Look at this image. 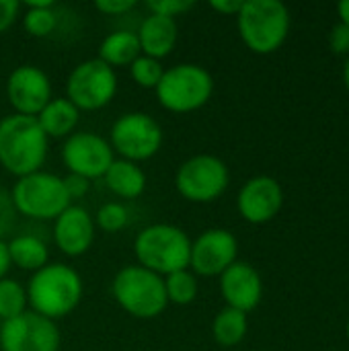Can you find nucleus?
<instances>
[{
  "instance_id": "obj_3",
  "label": "nucleus",
  "mask_w": 349,
  "mask_h": 351,
  "mask_svg": "<svg viewBox=\"0 0 349 351\" xmlns=\"http://www.w3.org/2000/svg\"><path fill=\"white\" fill-rule=\"evenodd\" d=\"M189 234L169 222H156L142 228L134 239V255L138 265L165 278L179 269H189Z\"/></svg>"
},
{
  "instance_id": "obj_32",
  "label": "nucleus",
  "mask_w": 349,
  "mask_h": 351,
  "mask_svg": "<svg viewBox=\"0 0 349 351\" xmlns=\"http://www.w3.org/2000/svg\"><path fill=\"white\" fill-rule=\"evenodd\" d=\"M95 8L107 16H121L136 8V0H97Z\"/></svg>"
},
{
  "instance_id": "obj_8",
  "label": "nucleus",
  "mask_w": 349,
  "mask_h": 351,
  "mask_svg": "<svg viewBox=\"0 0 349 351\" xmlns=\"http://www.w3.org/2000/svg\"><path fill=\"white\" fill-rule=\"evenodd\" d=\"M228 165L216 154H195L179 165L175 171L177 193L191 204H212L228 189Z\"/></svg>"
},
{
  "instance_id": "obj_10",
  "label": "nucleus",
  "mask_w": 349,
  "mask_h": 351,
  "mask_svg": "<svg viewBox=\"0 0 349 351\" xmlns=\"http://www.w3.org/2000/svg\"><path fill=\"white\" fill-rule=\"evenodd\" d=\"M119 82L113 68L99 58L76 64L66 78V99L82 111H99L117 95Z\"/></svg>"
},
{
  "instance_id": "obj_20",
  "label": "nucleus",
  "mask_w": 349,
  "mask_h": 351,
  "mask_svg": "<svg viewBox=\"0 0 349 351\" xmlns=\"http://www.w3.org/2000/svg\"><path fill=\"white\" fill-rule=\"evenodd\" d=\"M35 119L49 140H66L70 134H74L80 121V111L66 97H51V101L39 111Z\"/></svg>"
},
{
  "instance_id": "obj_36",
  "label": "nucleus",
  "mask_w": 349,
  "mask_h": 351,
  "mask_svg": "<svg viewBox=\"0 0 349 351\" xmlns=\"http://www.w3.org/2000/svg\"><path fill=\"white\" fill-rule=\"evenodd\" d=\"M10 267H12V263H10V255H8V243L0 239V280H4L8 276Z\"/></svg>"
},
{
  "instance_id": "obj_11",
  "label": "nucleus",
  "mask_w": 349,
  "mask_h": 351,
  "mask_svg": "<svg viewBox=\"0 0 349 351\" xmlns=\"http://www.w3.org/2000/svg\"><path fill=\"white\" fill-rule=\"evenodd\" d=\"M60 156L70 175H78L88 181L103 179V175L115 160V152L109 140L95 132L70 134L62 144Z\"/></svg>"
},
{
  "instance_id": "obj_12",
  "label": "nucleus",
  "mask_w": 349,
  "mask_h": 351,
  "mask_svg": "<svg viewBox=\"0 0 349 351\" xmlns=\"http://www.w3.org/2000/svg\"><path fill=\"white\" fill-rule=\"evenodd\" d=\"M62 335L56 321L33 311L4 321L0 327V351H60Z\"/></svg>"
},
{
  "instance_id": "obj_33",
  "label": "nucleus",
  "mask_w": 349,
  "mask_h": 351,
  "mask_svg": "<svg viewBox=\"0 0 349 351\" xmlns=\"http://www.w3.org/2000/svg\"><path fill=\"white\" fill-rule=\"evenodd\" d=\"M21 4L16 0H0V35L6 33L19 19Z\"/></svg>"
},
{
  "instance_id": "obj_31",
  "label": "nucleus",
  "mask_w": 349,
  "mask_h": 351,
  "mask_svg": "<svg viewBox=\"0 0 349 351\" xmlns=\"http://www.w3.org/2000/svg\"><path fill=\"white\" fill-rule=\"evenodd\" d=\"M329 47L337 56H349V27L346 23H335L329 31Z\"/></svg>"
},
{
  "instance_id": "obj_39",
  "label": "nucleus",
  "mask_w": 349,
  "mask_h": 351,
  "mask_svg": "<svg viewBox=\"0 0 349 351\" xmlns=\"http://www.w3.org/2000/svg\"><path fill=\"white\" fill-rule=\"evenodd\" d=\"M346 335H348V341H349V319H348V325H346Z\"/></svg>"
},
{
  "instance_id": "obj_28",
  "label": "nucleus",
  "mask_w": 349,
  "mask_h": 351,
  "mask_svg": "<svg viewBox=\"0 0 349 351\" xmlns=\"http://www.w3.org/2000/svg\"><path fill=\"white\" fill-rule=\"evenodd\" d=\"M95 226L107 234L121 232L130 222V212L121 202H107L95 214Z\"/></svg>"
},
{
  "instance_id": "obj_21",
  "label": "nucleus",
  "mask_w": 349,
  "mask_h": 351,
  "mask_svg": "<svg viewBox=\"0 0 349 351\" xmlns=\"http://www.w3.org/2000/svg\"><path fill=\"white\" fill-rule=\"evenodd\" d=\"M142 56V49H140V43H138V35L136 31H128V29H121V31H113L109 33L101 43H99V49H97V58L101 62H105L109 68H123L138 58Z\"/></svg>"
},
{
  "instance_id": "obj_7",
  "label": "nucleus",
  "mask_w": 349,
  "mask_h": 351,
  "mask_svg": "<svg viewBox=\"0 0 349 351\" xmlns=\"http://www.w3.org/2000/svg\"><path fill=\"white\" fill-rule=\"evenodd\" d=\"M10 197L16 214L31 220H56L68 206H72L64 177L43 169L19 177L10 187Z\"/></svg>"
},
{
  "instance_id": "obj_27",
  "label": "nucleus",
  "mask_w": 349,
  "mask_h": 351,
  "mask_svg": "<svg viewBox=\"0 0 349 351\" xmlns=\"http://www.w3.org/2000/svg\"><path fill=\"white\" fill-rule=\"evenodd\" d=\"M165 66L160 60L148 58V56H138L132 64H130V76L132 80L142 86V88H150L154 90L165 74Z\"/></svg>"
},
{
  "instance_id": "obj_26",
  "label": "nucleus",
  "mask_w": 349,
  "mask_h": 351,
  "mask_svg": "<svg viewBox=\"0 0 349 351\" xmlns=\"http://www.w3.org/2000/svg\"><path fill=\"white\" fill-rule=\"evenodd\" d=\"M27 290L21 282L4 278L0 280V321L16 319L27 311Z\"/></svg>"
},
{
  "instance_id": "obj_19",
  "label": "nucleus",
  "mask_w": 349,
  "mask_h": 351,
  "mask_svg": "<svg viewBox=\"0 0 349 351\" xmlns=\"http://www.w3.org/2000/svg\"><path fill=\"white\" fill-rule=\"evenodd\" d=\"M103 181L107 189L121 199H138L148 185L146 173L138 162L123 160L117 156L107 169V173L103 175Z\"/></svg>"
},
{
  "instance_id": "obj_22",
  "label": "nucleus",
  "mask_w": 349,
  "mask_h": 351,
  "mask_svg": "<svg viewBox=\"0 0 349 351\" xmlns=\"http://www.w3.org/2000/svg\"><path fill=\"white\" fill-rule=\"evenodd\" d=\"M10 263L23 271H39L49 263V247L35 234H19L8 243Z\"/></svg>"
},
{
  "instance_id": "obj_16",
  "label": "nucleus",
  "mask_w": 349,
  "mask_h": 351,
  "mask_svg": "<svg viewBox=\"0 0 349 351\" xmlns=\"http://www.w3.org/2000/svg\"><path fill=\"white\" fill-rule=\"evenodd\" d=\"M95 232L97 226L88 210L72 204L53 220L51 239L58 251L66 257H80L93 247Z\"/></svg>"
},
{
  "instance_id": "obj_25",
  "label": "nucleus",
  "mask_w": 349,
  "mask_h": 351,
  "mask_svg": "<svg viewBox=\"0 0 349 351\" xmlns=\"http://www.w3.org/2000/svg\"><path fill=\"white\" fill-rule=\"evenodd\" d=\"M165 290L169 304L187 306L200 294V280L191 269H179L165 276Z\"/></svg>"
},
{
  "instance_id": "obj_6",
  "label": "nucleus",
  "mask_w": 349,
  "mask_h": 351,
  "mask_svg": "<svg viewBox=\"0 0 349 351\" xmlns=\"http://www.w3.org/2000/svg\"><path fill=\"white\" fill-rule=\"evenodd\" d=\"M214 86L216 82L208 68L185 62L167 68L154 93L163 109L185 115L206 107L214 95Z\"/></svg>"
},
{
  "instance_id": "obj_13",
  "label": "nucleus",
  "mask_w": 349,
  "mask_h": 351,
  "mask_svg": "<svg viewBox=\"0 0 349 351\" xmlns=\"http://www.w3.org/2000/svg\"><path fill=\"white\" fill-rule=\"evenodd\" d=\"M239 261V241L226 228H208L191 241L189 269L197 278H220Z\"/></svg>"
},
{
  "instance_id": "obj_14",
  "label": "nucleus",
  "mask_w": 349,
  "mask_h": 351,
  "mask_svg": "<svg viewBox=\"0 0 349 351\" xmlns=\"http://www.w3.org/2000/svg\"><path fill=\"white\" fill-rule=\"evenodd\" d=\"M6 99L14 113L37 117L39 111L51 101V80L33 64L16 66L6 78Z\"/></svg>"
},
{
  "instance_id": "obj_1",
  "label": "nucleus",
  "mask_w": 349,
  "mask_h": 351,
  "mask_svg": "<svg viewBox=\"0 0 349 351\" xmlns=\"http://www.w3.org/2000/svg\"><path fill=\"white\" fill-rule=\"evenodd\" d=\"M25 290L29 311L58 321L78 308L84 296V282L72 265L47 263L29 278Z\"/></svg>"
},
{
  "instance_id": "obj_29",
  "label": "nucleus",
  "mask_w": 349,
  "mask_h": 351,
  "mask_svg": "<svg viewBox=\"0 0 349 351\" xmlns=\"http://www.w3.org/2000/svg\"><path fill=\"white\" fill-rule=\"evenodd\" d=\"M195 4L191 0H148L146 8L150 14H158V16H167V19H175L179 14H185L193 8Z\"/></svg>"
},
{
  "instance_id": "obj_34",
  "label": "nucleus",
  "mask_w": 349,
  "mask_h": 351,
  "mask_svg": "<svg viewBox=\"0 0 349 351\" xmlns=\"http://www.w3.org/2000/svg\"><path fill=\"white\" fill-rule=\"evenodd\" d=\"M64 185H66V191H68L72 202L84 197L88 193V189H91V181L88 179L78 177V175H70V173L64 177Z\"/></svg>"
},
{
  "instance_id": "obj_35",
  "label": "nucleus",
  "mask_w": 349,
  "mask_h": 351,
  "mask_svg": "<svg viewBox=\"0 0 349 351\" xmlns=\"http://www.w3.org/2000/svg\"><path fill=\"white\" fill-rule=\"evenodd\" d=\"M241 6H243V0H210V8L224 16H237Z\"/></svg>"
},
{
  "instance_id": "obj_17",
  "label": "nucleus",
  "mask_w": 349,
  "mask_h": 351,
  "mask_svg": "<svg viewBox=\"0 0 349 351\" xmlns=\"http://www.w3.org/2000/svg\"><path fill=\"white\" fill-rule=\"evenodd\" d=\"M220 294L226 306L249 315L263 298V280L259 271L245 261H234L220 278Z\"/></svg>"
},
{
  "instance_id": "obj_2",
  "label": "nucleus",
  "mask_w": 349,
  "mask_h": 351,
  "mask_svg": "<svg viewBox=\"0 0 349 351\" xmlns=\"http://www.w3.org/2000/svg\"><path fill=\"white\" fill-rule=\"evenodd\" d=\"M49 150V138L35 117L6 115L0 119V167L12 177L41 171Z\"/></svg>"
},
{
  "instance_id": "obj_23",
  "label": "nucleus",
  "mask_w": 349,
  "mask_h": 351,
  "mask_svg": "<svg viewBox=\"0 0 349 351\" xmlns=\"http://www.w3.org/2000/svg\"><path fill=\"white\" fill-rule=\"evenodd\" d=\"M249 331V317L241 311L224 306L212 321V337L222 348L239 346Z\"/></svg>"
},
{
  "instance_id": "obj_18",
  "label": "nucleus",
  "mask_w": 349,
  "mask_h": 351,
  "mask_svg": "<svg viewBox=\"0 0 349 351\" xmlns=\"http://www.w3.org/2000/svg\"><path fill=\"white\" fill-rule=\"evenodd\" d=\"M138 43L142 49V56L163 60L173 53L177 39H179V25L175 19L158 16V14H148L138 31Z\"/></svg>"
},
{
  "instance_id": "obj_5",
  "label": "nucleus",
  "mask_w": 349,
  "mask_h": 351,
  "mask_svg": "<svg viewBox=\"0 0 349 351\" xmlns=\"http://www.w3.org/2000/svg\"><path fill=\"white\" fill-rule=\"evenodd\" d=\"M111 296L123 313L142 321L160 317L169 306L165 278L138 263L125 265L113 276Z\"/></svg>"
},
{
  "instance_id": "obj_24",
  "label": "nucleus",
  "mask_w": 349,
  "mask_h": 351,
  "mask_svg": "<svg viewBox=\"0 0 349 351\" xmlns=\"http://www.w3.org/2000/svg\"><path fill=\"white\" fill-rule=\"evenodd\" d=\"M23 12V27L31 37H49L58 27L56 2L53 0H27Z\"/></svg>"
},
{
  "instance_id": "obj_4",
  "label": "nucleus",
  "mask_w": 349,
  "mask_h": 351,
  "mask_svg": "<svg viewBox=\"0 0 349 351\" xmlns=\"http://www.w3.org/2000/svg\"><path fill=\"white\" fill-rule=\"evenodd\" d=\"M237 27L243 43L253 53L269 56L290 35V10L280 0H243Z\"/></svg>"
},
{
  "instance_id": "obj_15",
  "label": "nucleus",
  "mask_w": 349,
  "mask_h": 351,
  "mask_svg": "<svg viewBox=\"0 0 349 351\" xmlns=\"http://www.w3.org/2000/svg\"><path fill=\"white\" fill-rule=\"evenodd\" d=\"M284 206V189L278 179L257 175L243 183L237 195V210L249 224L272 222Z\"/></svg>"
},
{
  "instance_id": "obj_9",
  "label": "nucleus",
  "mask_w": 349,
  "mask_h": 351,
  "mask_svg": "<svg viewBox=\"0 0 349 351\" xmlns=\"http://www.w3.org/2000/svg\"><path fill=\"white\" fill-rule=\"evenodd\" d=\"M165 142L160 123L144 111H128L119 115L109 130V144L117 158L144 162L158 154Z\"/></svg>"
},
{
  "instance_id": "obj_30",
  "label": "nucleus",
  "mask_w": 349,
  "mask_h": 351,
  "mask_svg": "<svg viewBox=\"0 0 349 351\" xmlns=\"http://www.w3.org/2000/svg\"><path fill=\"white\" fill-rule=\"evenodd\" d=\"M14 220H16V210L10 197V189L0 187V239L2 241L12 230Z\"/></svg>"
},
{
  "instance_id": "obj_38",
  "label": "nucleus",
  "mask_w": 349,
  "mask_h": 351,
  "mask_svg": "<svg viewBox=\"0 0 349 351\" xmlns=\"http://www.w3.org/2000/svg\"><path fill=\"white\" fill-rule=\"evenodd\" d=\"M344 82H346V86H348L349 90V56L348 60H346V64H344Z\"/></svg>"
},
{
  "instance_id": "obj_37",
  "label": "nucleus",
  "mask_w": 349,
  "mask_h": 351,
  "mask_svg": "<svg viewBox=\"0 0 349 351\" xmlns=\"http://www.w3.org/2000/svg\"><path fill=\"white\" fill-rule=\"evenodd\" d=\"M337 14H339V21L349 27V0H344L337 4Z\"/></svg>"
}]
</instances>
